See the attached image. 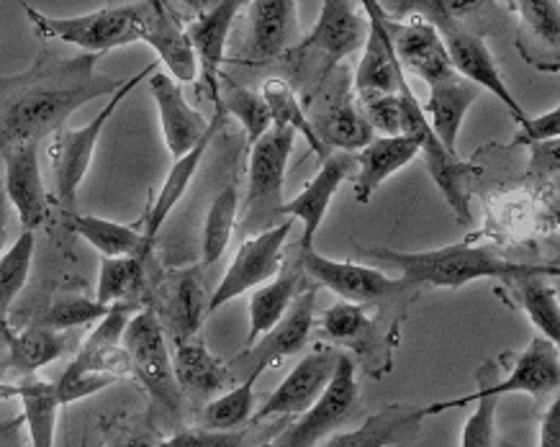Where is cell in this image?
<instances>
[{"instance_id": "obj_1", "label": "cell", "mask_w": 560, "mask_h": 447, "mask_svg": "<svg viewBox=\"0 0 560 447\" xmlns=\"http://www.w3.org/2000/svg\"><path fill=\"white\" fill-rule=\"evenodd\" d=\"M101 55L60 57L42 49L32 68L0 75V155L16 144H39L60 131L78 108L114 95L124 78L101 75Z\"/></svg>"}, {"instance_id": "obj_2", "label": "cell", "mask_w": 560, "mask_h": 447, "mask_svg": "<svg viewBox=\"0 0 560 447\" xmlns=\"http://www.w3.org/2000/svg\"><path fill=\"white\" fill-rule=\"evenodd\" d=\"M371 258L401 273V283L409 289H463L470 281L497 278L514 283L520 278L545 275L558 278V266H533V262H514L501 258L491 247L476 245H447L440 250L396 252V250H368Z\"/></svg>"}, {"instance_id": "obj_3", "label": "cell", "mask_w": 560, "mask_h": 447, "mask_svg": "<svg viewBox=\"0 0 560 447\" xmlns=\"http://www.w3.org/2000/svg\"><path fill=\"white\" fill-rule=\"evenodd\" d=\"M481 3H458V0H407V3H394L388 5L390 19H401L415 13V16H422L424 21L438 28L442 44H445L447 57H451L453 70L458 72L463 80L474 83L481 91H489L491 95L510 108L514 121L520 123V129L529 121L525 108L517 104L510 87H506L504 78H501V70L497 60H493L489 44L481 34L470 32V28L463 24V16L468 11H478Z\"/></svg>"}, {"instance_id": "obj_4", "label": "cell", "mask_w": 560, "mask_h": 447, "mask_svg": "<svg viewBox=\"0 0 560 447\" xmlns=\"http://www.w3.org/2000/svg\"><path fill=\"white\" fill-rule=\"evenodd\" d=\"M121 344L129 355L131 378L142 384L152 401L147 420L158 432L165 427H173L175 432L183 430V396L173 376L171 348H167V337L150 306H142L131 317Z\"/></svg>"}, {"instance_id": "obj_5", "label": "cell", "mask_w": 560, "mask_h": 447, "mask_svg": "<svg viewBox=\"0 0 560 447\" xmlns=\"http://www.w3.org/2000/svg\"><path fill=\"white\" fill-rule=\"evenodd\" d=\"M42 39H57L83 49L85 55H106L110 49L129 47L139 42V3L106 5L93 13L70 19H55L39 13L34 5L21 3Z\"/></svg>"}, {"instance_id": "obj_6", "label": "cell", "mask_w": 560, "mask_h": 447, "mask_svg": "<svg viewBox=\"0 0 560 447\" xmlns=\"http://www.w3.org/2000/svg\"><path fill=\"white\" fill-rule=\"evenodd\" d=\"M158 72V62L147 64L144 70H139L137 75H131L127 83H124L119 91L110 95V101L103 106L101 114H95V119L91 123L80 129H68L62 127L60 131L51 134L49 142V160H51V175H55V198L62 209H72L75 207V196L80 183L85 180L88 167H91L95 144L106 129V123L110 116L116 114V108L124 104V98L135 91V87L142 83L147 75Z\"/></svg>"}, {"instance_id": "obj_7", "label": "cell", "mask_w": 560, "mask_h": 447, "mask_svg": "<svg viewBox=\"0 0 560 447\" xmlns=\"http://www.w3.org/2000/svg\"><path fill=\"white\" fill-rule=\"evenodd\" d=\"M401 104H404V137H411L419 146V157L424 160L427 173L432 175L434 186L442 190L447 207L455 211L458 224H470V180L476 175H481V167L466 163V160L451 155L445 146L440 144V139L432 134L427 116L422 111V104L417 101V95L411 93L409 80L404 78L399 85Z\"/></svg>"}, {"instance_id": "obj_8", "label": "cell", "mask_w": 560, "mask_h": 447, "mask_svg": "<svg viewBox=\"0 0 560 447\" xmlns=\"http://www.w3.org/2000/svg\"><path fill=\"white\" fill-rule=\"evenodd\" d=\"M293 139H296L293 131L272 127L260 142L249 146L245 224L247 230H257V234L276 226V219L280 216V209L285 203L283 183Z\"/></svg>"}, {"instance_id": "obj_9", "label": "cell", "mask_w": 560, "mask_h": 447, "mask_svg": "<svg viewBox=\"0 0 560 447\" xmlns=\"http://www.w3.org/2000/svg\"><path fill=\"white\" fill-rule=\"evenodd\" d=\"M368 36V19L350 0H324L322 13L312 34L293 47V60L296 68H306L319 78L331 75V70L340 64L348 55L363 49Z\"/></svg>"}, {"instance_id": "obj_10", "label": "cell", "mask_w": 560, "mask_h": 447, "mask_svg": "<svg viewBox=\"0 0 560 447\" xmlns=\"http://www.w3.org/2000/svg\"><path fill=\"white\" fill-rule=\"evenodd\" d=\"M314 314H316V285L306 289L293 302V306L276 327L257 337L253 344H247L240 355H234L226 368L232 373L234 384H249L262 376L272 365H280L285 357L296 355L304 350L308 342V334L314 329Z\"/></svg>"}, {"instance_id": "obj_11", "label": "cell", "mask_w": 560, "mask_h": 447, "mask_svg": "<svg viewBox=\"0 0 560 447\" xmlns=\"http://www.w3.org/2000/svg\"><path fill=\"white\" fill-rule=\"evenodd\" d=\"M293 230L291 219H285L283 224H276L268 232L255 234L242 242V247L234 255L230 270L221 278L217 291L211 293L206 314L219 311L221 306L234 302L242 293L260 289L272 278L278 275L280 266H283V247L289 242V234Z\"/></svg>"}, {"instance_id": "obj_12", "label": "cell", "mask_w": 560, "mask_h": 447, "mask_svg": "<svg viewBox=\"0 0 560 447\" xmlns=\"http://www.w3.org/2000/svg\"><path fill=\"white\" fill-rule=\"evenodd\" d=\"M358 399L360 386L355 380V363H352V357L342 355L319 401L312 409H306L304 414H299V420L289 424L283 435L272 439L268 447H316L348 420L352 409L358 407Z\"/></svg>"}, {"instance_id": "obj_13", "label": "cell", "mask_w": 560, "mask_h": 447, "mask_svg": "<svg viewBox=\"0 0 560 447\" xmlns=\"http://www.w3.org/2000/svg\"><path fill=\"white\" fill-rule=\"evenodd\" d=\"M383 26H386L390 47H394V55L401 64L404 75H415L419 80H424L430 87L458 75V72L453 70L451 57H447V49L440 39L438 28H434L430 21L415 16V13L401 19H390L388 13L383 11Z\"/></svg>"}, {"instance_id": "obj_14", "label": "cell", "mask_w": 560, "mask_h": 447, "mask_svg": "<svg viewBox=\"0 0 560 447\" xmlns=\"http://www.w3.org/2000/svg\"><path fill=\"white\" fill-rule=\"evenodd\" d=\"M299 260L301 266H304L308 281H312L316 289L324 285V289H329L331 293H337L345 302L355 306L388 302V298L415 291L409 289L407 283L390 281V278L386 273H381L378 268L360 266V262L329 260L316 250H299Z\"/></svg>"}, {"instance_id": "obj_15", "label": "cell", "mask_w": 560, "mask_h": 447, "mask_svg": "<svg viewBox=\"0 0 560 447\" xmlns=\"http://www.w3.org/2000/svg\"><path fill=\"white\" fill-rule=\"evenodd\" d=\"M240 9V0H221V3L196 13L186 24L188 42L194 47L198 64V95L211 101L217 108H221V64L226 60V44H230V32Z\"/></svg>"}, {"instance_id": "obj_16", "label": "cell", "mask_w": 560, "mask_h": 447, "mask_svg": "<svg viewBox=\"0 0 560 447\" xmlns=\"http://www.w3.org/2000/svg\"><path fill=\"white\" fill-rule=\"evenodd\" d=\"M209 298L203 291V268L171 270L158 285V304L150 306L160 319L162 332L171 337L173 344L194 340L201 329Z\"/></svg>"}, {"instance_id": "obj_17", "label": "cell", "mask_w": 560, "mask_h": 447, "mask_svg": "<svg viewBox=\"0 0 560 447\" xmlns=\"http://www.w3.org/2000/svg\"><path fill=\"white\" fill-rule=\"evenodd\" d=\"M142 309V304H116L110 306L106 317H103L88 340L80 344L78 355L72 357L68 370L62 373V380L78 376H114V378H131V363L127 350H124V332H127L129 321L135 314Z\"/></svg>"}, {"instance_id": "obj_18", "label": "cell", "mask_w": 560, "mask_h": 447, "mask_svg": "<svg viewBox=\"0 0 560 447\" xmlns=\"http://www.w3.org/2000/svg\"><path fill=\"white\" fill-rule=\"evenodd\" d=\"M342 353L335 348H319L301 357L283 384L268 396V401L253 414V422H265L272 416H299L312 409L319 396L327 391Z\"/></svg>"}, {"instance_id": "obj_19", "label": "cell", "mask_w": 560, "mask_h": 447, "mask_svg": "<svg viewBox=\"0 0 560 447\" xmlns=\"http://www.w3.org/2000/svg\"><path fill=\"white\" fill-rule=\"evenodd\" d=\"M360 9L368 11V36L363 44V55H360L358 70L352 75V85H355V95L360 104L375 98H386V95L399 93L404 75L399 60H396L394 47L383 26V9L375 0H363Z\"/></svg>"}, {"instance_id": "obj_20", "label": "cell", "mask_w": 560, "mask_h": 447, "mask_svg": "<svg viewBox=\"0 0 560 447\" xmlns=\"http://www.w3.org/2000/svg\"><path fill=\"white\" fill-rule=\"evenodd\" d=\"M139 42L150 44L158 52L160 62L167 68L175 83H194L198 78V64L194 47H190L186 24L171 3L150 0L139 3Z\"/></svg>"}, {"instance_id": "obj_21", "label": "cell", "mask_w": 560, "mask_h": 447, "mask_svg": "<svg viewBox=\"0 0 560 447\" xmlns=\"http://www.w3.org/2000/svg\"><path fill=\"white\" fill-rule=\"evenodd\" d=\"M355 155H350V152H331V155L322 163L319 173L308 180V186L301 190L296 198L283 203L280 216L291 219V222L299 219L301 226H304L299 250H314L316 232H319L324 216H327L331 198H335L345 180L355 178Z\"/></svg>"}, {"instance_id": "obj_22", "label": "cell", "mask_w": 560, "mask_h": 447, "mask_svg": "<svg viewBox=\"0 0 560 447\" xmlns=\"http://www.w3.org/2000/svg\"><path fill=\"white\" fill-rule=\"evenodd\" d=\"M0 157L5 165L3 193L19 211L21 226H24V232L39 230L49 214V198L39 167V144L28 142L9 146Z\"/></svg>"}, {"instance_id": "obj_23", "label": "cell", "mask_w": 560, "mask_h": 447, "mask_svg": "<svg viewBox=\"0 0 560 447\" xmlns=\"http://www.w3.org/2000/svg\"><path fill=\"white\" fill-rule=\"evenodd\" d=\"M486 384L497 396L504 393H529L533 399H545L556 393L560 386V363H558V344L537 334L527 350L514 361V368L504 380L499 378V365H483Z\"/></svg>"}, {"instance_id": "obj_24", "label": "cell", "mask_w": 560, "mask_h": 447, "mask_svg": "<svg viewBox=\"0 0 560 447\" xmlns=\"http://www.w3.org/2000/svg\"><path fill=\"white\" fill-rule=\"evenodd\" d=\"M224 121H226L224 108H217V116H213V121H209V129H206L201 142H198L188 155H183L180 160H175L173 163L165 183H162L158 196H154L150 211H147L142 219V258L144 260H150L160 230L165 226L167 216L173 214V209L180 203V198L186 196V190L190 188V180H194L198 165H201L206 150H209L211 139L219 134V129L224 127Z\"/></svg>"}, {"instance_id": "obj_25", "label": "cell", "mask_w": 560, "mask_h": 447, "mask_svg": "<svg viewBox=\"0 0 560 447\" xmlns=\"http://www.w3.org/2000/svg\"><path fill=\"white\" fill-rule=\"evenodd\" d=\"M150 91L154 104H158L160 127L162 137H165L167 152H171L175 160H180L201 142L206 129H209V121L188 104L180 85L175 83L167 72H152Z\"/></svg>"}, {"instance_id": "obj_26", "label": "cell", "mask_w": 560, "mask_h": 447, "mask_svg": "<svg viewBox=\"0 0 560 447\" xmlns=\"http://www.w3.org/2000/svg\"><path fill=\"white\" fill-rule=\"evenodd\" d=\"M173 376L178 384L183 399L194 401V404H209L219 393L230 391L234 386L232 373L224 361L209 353L206 342L194 340L175 344L173 355Z\"/></svg>"}, {"instance_id": "obj_27", "label": "cell", "mask_w": 560, "mask_h": 447, "mask_svg": "<svg viewBox=\"0 0 560 447\" xmlns=\"http://www.w3.org/2000/svg\"><path fill=\"white\" fill-rule=\"evenodd\" d=\"M312 285L314 283L308 281L304 266L299 260V250H293L291 258L283 260V266H280L276 281L260 285L249 298L247 344H253L257 337L276 327L289 314L293 302Z\"/></svg>"}, {"instance_id": "obj_28", "label": "cell", "mask_w": 560, "mask_h": 447, "mask_svg": "<svg viewBox=\"0 0 560 447\" xmlns=\"http://www.w3.org/2000/svg\"><path fill=\"white\" fill-rule=\"evenodd\" d=\"M299 5L293 0H255L249 3L247 57L270 62L289 52L299 34Z\"/></svg>"}, {"instance_id": "obj_29", "label": "cell", "mask_w": 560, "mask_h": 447, "mask_svg": "<svg viewBox=\"0 0 560 447\" xmlns=\"http://www.w3.org/2000/svg\"><path fill=\"white\" fill-rule=\"evenodd\" d=\"M424 422V407L388 404L368 416L358 430L331 437L324 447H390L415 443Z\"/></svg>"}, {"instance_id": "obj_30", "label": "cell", "mask_w": 560, "mask_h": 447, "mask_svg": "<svg viewBox=\"0 0 560 447\" xmlns=\"http://www.w3.org/2000/svg\"><path fill=\"white\" fill-rule=\"evenodd\" d=\"M478 95H481V87H476L474 83H468V80L455 75L451 80H445V83L430 87V101H427V106H422L432 134L438 137L440 144L455 157H458L460 127L463 121H466L470 106L478 101Z\"/></svg>"}, {"instance_id": "obj_31", "label": "cell", "mask_w": 560, "mask_h": 447, "mask_svg": "<svg viewBox=\"0 0 560 447\" xmlns=\"http://www.w3.org/2000/svg\"><path fill=\"white\" fill-rule=\"evenodd\" d=\"M419 157V146L411 137H375L371 144L355 152V198L368 203L390 175Z\"/></svg>"}, {"instance_id": "obj_32", "label": "cell", "mask_w": 560, "mask_h": 447, "mask_svg": "<svg viewBox=\"0 0 560 447\" xmlns=\"http://www.w3.org/2000/svg\"><path fill=\"white\" fill-rule=\"evenodd\" d=\"M314 129L329 152H350V155H355V152L375 139L371 123L365 121L360 108L352 104L350 95H342L340 101H331L327 111L322 114V119L314 123Z\"/></svg>"}, {"instance_id": "obj_33", "label": "cell", "mask_w": 560, "mask_h": 447, "mask_svg": "<svg viewBox=\"0 0 560 447\" xmlns=\"http://www.w3.org/2000/svg\"><path fill=\"white\" fill-rule=\"evenodd\" d=\"M68 350V340L55 329L28 325L19 334H11L9 350H5V368L21 378H34L36 370L55 363Z\"/></svg>"}, {"instance_id": "obj_34", "label": "cell", "mask_w": 560, "mask_h": 447, "mask_svg": "<svg viewBox=\"0 0 560 447\" xmlns=\"http://www.w3.org/2000/svg\"><path fill=\"white\" fill-rule=\"evenodd\" d=\"M260 95L270 108V119H272V123H276V127L289 129V131H293V134L304 137L306 144L312 146V150L316 152V157H319L322 163L331 155L327 146L322 144V139L316 137L314 121L306 116L304 104H301L296 87H293L291 83H285L283 78H270V80H265V83H262Z\"/></svg>"}, {"instance_id": "obj_35", "label": "cell", "mask_w": 560, "mask_h": 447, "mask_svg": "<svg viewBox=\"0 0 560 447\" xmlns=\"http://www.w3.org/2000/svg\"><path fill=\"white\" fill-rule=\"evenodd\" d=\"M499 399L486 384L483 370H478V391L463 396V399L442 401V404L424 407V420L432 414H442L447 409H458L466 404H476V412L468 416L466 427H463L460 447H493V437H497V412H499Z\"/></svg>"}, {"instance_id": "obj_36", "label": "cell", "mask_w": 560, "mask_h": 447, "mask_svg": "<svg viewBox=\"0 0 560 447\" xmlns=\"http://www.w3.org/2000/svg\"><path fill=\"white\" fill-rule=\"evenodd\" d=\"M19 386V399L24 404V427L28 430V443L32 447H55L57 412H60V399H57L55 384L39 378H24Z\"/></svg>"}, {"instance_id": "obj_37", "label": "cell", "mask_w": 560, "mask_h": 447, "mask_svg": "<svg viewBox=\"0 0 560 447\" xmlns=\"http://www.w3.org/2000/svg\"><path fill=\"white\" fill-rule=\"evenodd\" d=\"M68 226L80 239L95 247L103 258H129V255L142 258V232L137 226L85 214H70Z\"/></svg>"}, {"instance_id": "obj_38", "label": "cell", "mask_w": 560, "mask_h": 447, "mask_svg": "<svg viewBox=\"0 0 560 447\" xmlns=\"http://www.w3.org/2000/svg\"><path fill=\"white\" fill-rule=\"evenodd\" d=\"M147 260L129 255V258H103L98 273L95 302L103 306L139 304V293L144 289Z\"/></svg>"}, {"instance_id": "obj_39", "label": "cell", "mask_w": 560, "mask_h": 447, "mask_svg": "<svg viewBox=\"0 0 560 447\" xmlns=\"http://www.w3.org/2000/svg\"><path fill=\"white\" fill-rule=\"evenodd\" d=\"M240 209V188L237 183L226 186L221 193L213 198L209 214L203 222V239H201V268L217 266L221 255L226 252L232 242L234 224H237Z\"/></svg>"}, {"instance_id": "obj_40", "label": "cell", "mask_w": 560, "mask_h": 447, "mask_svg": "<svg viewBox=\"0 0 560 447\" xmlns=\"http://www.w3.org/2000/svg\"><path fill=\"white\" fill-rule=\"evenodd\" d=\"M514 291L522 309L527 311V317L533 319L537 332L545 340L558 344L560 337V309H558V291L556 285L545 281V275H529L514 281Z\"/></svg>"}, {"instance_id": "obj_41", "label": "cell", "mask_w": 560, "mask_h": 447, "mask_svg": "<svg viewBox=\"0 0 560 447\" xmlns=\"http://www.w3.org/2000/svg\"><path fill=\"white\" fill-rule=\"evenodd\" d=\"M255 414V386L237 384L230 391L219 393L209 404L201 409V427L219 430V432H234L242 430L247 422H253Z\"/></svg>"}, {"instance_id": "obj_42", "label": "cell", "mask_w": 560, "mask_h": 447, "mask_svg": "<svg viewBox=\"0 0 560 447\" xmlns=\"http://www.w3.org/2000/svg\"><path fill=\"white\" fill-rule=\"evenodd\" d=\"M34 247V232H21V237L0 255V321H5L11 304L24 291L28 273H32Z\"/></svg>"}, {"instance_id": "obj_43", "label": "cell", "mask_w": 560, "mask_h": 447, "mask_svg": "<svg viewBox=\"0 0 560 447\" xmlns=\"http://www.w3.org/2000/svg\"><path fill=\"white\" fill-rule=\"evenodd\" d=\"M110 306H103L95 298L78 296V293H65L57 296L47 309L39 314V319L34 325L55 329V332H68L72 327H85V325H98L106 317Z\"/></svg>"}, {"instance_id": "obj_44", "label": "cell", "mask_w": 560, "mask_h": 447, "mask_svg": "<svg viewBox=\"0 0 560 447\" xmlns=\"http://www.w3.org/2000/svg\"><path fill=\"white\" fill-rule=\"evenodd\" d=\"M322 329L329 340L365 353L368 344H371L368 340L373 334V321L365 317L363 306L340 302L322 314Z\"/></svg>"}, {"instance_id": "obj_45", "label": "cell", "mask_w": 560, "mask_h": 447, "mask_svg": "<svg viewBox=\"0 0 560 447\" xmlns=\"http://www.w3.org/2000/svg\"><path fill=\"white\" fill-rule=\"evenodd\" d=\"M221 108H224V114L237 116L240 123L247 131L249 146H253L255 142H260V139L272 129L268 104H265V98L260 93L249 91V87L226 83V95H224V101H221Z\"/></svg>"}, {"instance_id": "obj_46", "label": "cell", "mask_w": 560, "mask_h": 447, "mask_svg": "<svg viewBox=\"0 0 560 447\" xmlns=\"http://www.w3.org/2000/svg\"><path fill=\"white\" fill-rule=\"evenodd\" d=\"M520 13L525 34L535 42L537 49H550L552 57H558L560 42V3L558 0H522V3H510Z\"/></svg>"}, {"instance_id": "obj_47", "label": "cell", "mask_w": 560, "mask_h": 447, "mask_svg": "<svg viewBox=\"0 0 560 447\" xmlns=\"http://www.w3.org/2000/svg\"><path fill=\"white\" fill-rule=\"evenodd\" d=\"M103 439L106 447H158L162 437L147 416H131V420L108 422Z\"/></svg>"}, {"instance_id": "obj_48", "label": "cell", "mask_w": 560, "mask_h": 447, "mask_svg": "<svg viewBox=\"0 0 560 447\" xmlns=\"http://www.w3.org/2000/svg\"><path fill=\"white\" fill-rule=\"evenodd\" d=\"M360 114L371 123L373 131H381L383 137H404V104L401 93L386 95V98H375L360 104Z\"/></svg>"}, {"instance_id": "obj_49", "label": "cell", "mask_w": 560, "mask_h": 447, "mask_svg": "<svg viewBox=\"0 0 560 447\" xmlns=\"http://www.w3.org/2000/svg\"><path fill=\"white\" fill-rule=\"evenodd\" d=\"M245 432H219L206 427H183L171 437H162L158 447H242Z\"/></svg>"}, {"instance_id": "obj_50", "label": "cell", "mask_w": 560, "mask_h": 447, "mask_svg": "<svg viewBox=\"0 0 560 447\" xmlns=\"http://www.w3.org/2000/svg\"><path fill=\"white\" fill-rule=\"evenodd\" d=\"M116 380L114 376H98V373H91V376H78V378H70V380H57L55 384V391H57V399H60L62 407L68 404H75L80 399H88V396L103 391V388L114 386Z\"/></svg>"}, {"instance_id": "obj_51", "label": "cell", "mask_w": 560, "mask_h": 447, "mask_svg": "<svg viewBox=\"0 0 560 447\" xmlns=\"http://www.w3.org/2000/svg\"><path fill=\"white\" fill-rule=\"evenodd\" d=\"M560 131V108H552V111L542 116H529L525 127L517 129V137H514V144H550L558 142Z\"/></svg>"}, {"instance_id": "obj_52", "label": "cell", "mask_w": 560, "mask_h": 447, "mask_svg": "<svg viewBox=\"0 0 560 447\" xmlns=\"http://www.w3.org/2000/svg\"><path fill=\"white\" fill-rule=\"evenodd\" d=\"M540 447H560V401H552L548 414L542 416Z\"/></svg>"}, {"instance_id": "obj_53", "label": "cell", "mask_w": 560, "mask_h": 447, "mask_svg": "<svg viewBox=\"0 0 560 447\" xmlns=\"http://www.w3.org/2000/svg\"><path fill=\"white\" fill-rule=\"evenodd\" d=\"M21 430H24V416L16 414L13 420L0 424V447H24V437H21Z\"/></svg>"}, {"instance_id": "obj_54", "label": "cell", "mask_w": 560, "mask_h": 447, "mask_svg": "<svg viewBox=\"0 0 560 447\" xmlns=\"http://www.w3.org/2000/svg\"><path fill=\"white\" fill-rule=\"evenodd\" d=\"M5 222H9V198L0 190V255H3L5 245Z\"/></svg>"}, {"instance_id": "obj_55", "label": "cell", "mask_w": 560, "mask_h": 447, "mask_svg": "<svg viewBox=\"0 0 560 447\" xmlns=\"http://www.w3.org/2000/svg\"><path fill=\"white\" fill-rule=\"evenodd\" d=\"M11 329L5 321H0V361L5 363V350H9V340H11Z\"/></svg>"}, {"instance_id": "obj_56", "label": "cell", "mask_w": 560, "mask_h": 447, "mask_svg": "<svg viewBox=\"0 0 560 447\" xmlns=\"http://www.w3.org/2000/svg\"><path fill=\"white\" fill-rule=\"evenodd\" d=\"M9 399H19V386L0 380V401H9Z\"/></svg>"}]
</instances>
